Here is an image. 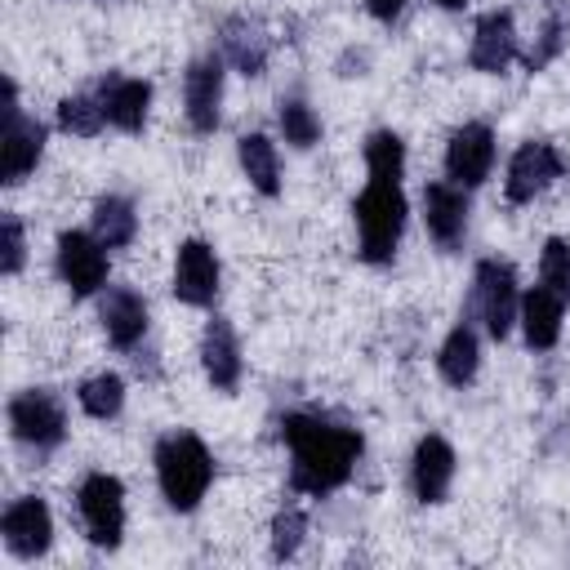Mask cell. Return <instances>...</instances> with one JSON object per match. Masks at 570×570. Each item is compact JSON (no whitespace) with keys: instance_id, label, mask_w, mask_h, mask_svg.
Masks as SVG:
<instances>
[{"instance_id":"cell-32","label":"cell","mask_w":570,"mask_h":570,"mask_svg":"<svg viewBox=\"0 0 570 570\" xmlns=\"http://www.w3.org/2000/svg\"><path fill=\"white\" fill-rule=\"evenodd\" d=\"M365 9H370L379 22H392V18L405 9V0H365Z\"/></svg>"},{"instance_id":"cell-2","label":"cell","mask_w":570,"mask_h":570,"mask_svg":"<svg viewBox=\"0 0 570 570\" xmlns=\"http://www.w3.org/2000/svg\"><path fill=\"white\" fill-rule=\"evenodd\" d=\"M156 481H160V494L169 499L174 512H191L205 499L209 481H214V459H209L205 441L191 436V432L160 436V445H156Z\"/></svg>"},{"instance_id":"cell-20","label":"cell","mask_w":570,"mask_h":570,"mask_svg":"<svg viewBox=\"0 0 570 570\" xmlns=\"http://www.w3.org/2000/svg\"><path fill=\"white\" fill-rule=\"evenodd\" d=\"M102 330H107V338L116 347H134L147 334V303H142V294H134L125 285L111 289L107 303H102Z\"/></svg>"},{"instance_id":"cell-27","label":"cell","mask_w":570,"mask_h":570,"mask_svg":"<svg viewBox=\"0 0 570 570\" xmlns=\"http://www.w3.org/2000/svg\"><path fill=\"white\" fill-rule=\"evenodd\" d=\"M281 134L294 147H312L321 138V120H316V111L303 98H285L281 102Z\"/></svg>"},{"instance_id":"cell-3","label":"cell","mask_w":570,"mask_h":570,"mask_svg":"<svg viewBox=\"0 0 570 570\" xmlns=\"http://www.w3.org/2000/svg\"><path fill=\"white\" fill-rule=\"evenodd\" d=\"M356 214V232H361V258L365 263H392L396 240L405 232V196H401V178L387 174H370L365 191L352 205Z\"/></svg>"},{"instance_id":"cell-13","label":"cell","mask_w":570,"mask_h":570,"mask_svg":"<svg viewBox=\"0 0 570 570\" xmlns=\"http://www.w3.org/2000/svg\"><path fill=\"white\" fill-rule=\"evenodd\" d=\"M174 294L187 307H205L218 294V258L205 240H183L174 263Z\"/></svg>"},{"instance_id":"cell-7","label":"cell","mask_w":570,"mask_h":570,"mask_svg":"<svg viewBox=\"0 0 570 570\" xmlns=\"http://www.w3.org/2000/svg\"><path fill=\"white\" fill-rule=\"evenodd\" d=\"M45 151V125L22 116L18 107V85L9 80V102H4V142H0V178L22 183Z\"/></svg>"},{"instance_id":"cell-22","label":"cell","mask_w":570,"mask_h":570,"mask_svg":"<svg viewBox=\"0 0 570 570\" xmlns=\"http://www.w3.org/2000/svg\"><path fill=\"white\" fill-rule=\"evenodd\" d=\"M476 365H481V347H476L472 325H454V330L445 334V343H441V356H436L441 379L454 383V387H463V383L476 379Z\"/></svg>"},{"instance_id":"cell-19","label":"cell","mask_w":570,"mask_h":570,"mask_svg":"<svg viewBox=\"0 0 570 570\" xmlns=\"http://www.w3.org/2000/svg\"><path fill=\"white\" fill-rule=\"evenodd\" d=\"M561 312H566V298L548 285H534L521 298V330H525V343L534 352H548L561 338Z\"/></svg>"},{"instance_id":"cell-8","label":"cell","mask_w":570,"mask_h":570,"mask_svg":"<svg viewBox=\"0 0 570 570\" xmlns=\"http://www.w3.org/2000/svg\"><path fill=\"white\" fill-rule=\"evenodd\" d=\"M566 174V156L552 147V142H521L517 151H512V160H508V178H503V191H508V200L512 205H525V200H534L552 178H561Z\"/></svg>"},{"instance_id":"cell-5","label":"cell","mask_w":570,"mask_h":570,"mask_svg":"<svg viewBox=\"0 0 570 570\" xmlns=\"http://www.w3.org/2000/svg\"><path fill=\"white\" fill-rule=\"evenodd\" d=\"M80 521H85V534L89 543L98 548H120V534H125V485L111 476V472H89L80 481Z\"/></svg>"},{"instance_id":"cell-10","label":"cell","mask_w":570,"mask_h":570,"mask_svg":"<svg viewBox=\"0 0 570 570\" xmlns=\"http://www.w3.org/2000/svg\"><path fill=\"white\" fill-rule=\"evenodd\" d=\"M0 530H4L9 552H13V557H27V561H31V557H45L49 543H53V517H49L45 499H36V494L13 499V503L4 508V517H0Z\"/></svg>"},{"instance_id":"cell-1","label":"cell","mask_w":570,"mask_h":570,"mask_svg":"<svg viewBox=\"0 0 570 570\" xmlns=\"http://www.w3.org/2000/svg\"><path fill=\"white\" fill-rule=\"evenodd\" d=\"M281 436L289 445V485L298 494H330L338 490L356 459H361V432L334 428L316 414H285Z\"/></svg>"},{"instance_id":"cell-23","label":"cell","mask_w":570,"mask_h":570,"mask_svg":"<svg viewBox=\"0 0 570 570\" xmlns=\"http://www.w3.org/2000/svg\"><path fill=\"white\" fill-rule=\"evenodd\" d=\"M236 151H240V169H245V178H249L263 196H276V191H281V160H276L272 138H267V134H245Z\"/></svg>"},{"instance_id":"cell-21","label":"cell","mask_w":570,"mask_h":570,"mask_svg":"<svg viewBox=\"0 0 570 570\" xmlns=\"http://www.w3.org/2000/svg\"><path fill=\"white\" fill-rule=\"evenodd\" d=\"M218 45H223V58H227L236 71H245V76H258V71L267 67V36H263L258 22H249V18H227Z\"/></svg>"},{"instance_id":"cell-17","label":"cell","mask_w":570,"mask_h":570,"mask_svg":"<svg viewBox=\"0 0 570 570\" xmlns=\"http://www.w3.org/2000/svg\"><path fill=\"white\" fill-rule=\"evenodd\" d=\"M102 116L107 125L125 129V134H138L147 125V107H151V85L147 80H134V76H111L102 80Z\"/></svg>"},{"instance_id":"cell-12","label":"cell","mask_w":570,"mask_h":570,"mask_svg":"<svg viewBox=\"0 0 570 570\" xmlns=\"http://www.w3.org/2000/svg\"><path fill=\"white\" fill-rule=\"evenodd\" d=\"M490 165H494V134H490V125L472 120V125H463V129L450 134V142H445V174L459 187L485 183Z\"/></svg>"},{"instance_id":"cell-25","label":"cell","mask_w":570,"mask_h":570,"mask_svg":"<svg viewBox=\"0 0 570 570\" xmlns=\"http://www.w3.org/2000/svg\"><path fill=\"white\" fill-rule=\"evenodd\" d=\"M76 396H80V410L89 419H116L125 405V383H120V374H94L80 383Z\"/></svg>"},{"instance_id":"cell-16","label":"cell","mask_w":570,"mask_h":570,"mask_svg":"<svg viewBox=\"0 0 570 570\" xmlns=\"http://www.w3.org/2000/svg\"><path fill=\"white\" fill-rule=\"evenodd\" d=\"M423 218L441 249H454L468 227V196L459 183H428L423 187Z\"/></svg>"},{"instance_id":"cell-30","label":"cell","mask_w":570,"mask_h":570,"mask_svg":"<svg viewBox=\"0 0 570 570\" xmlns=\"http://www.w3.org/2000/svg\"><path fill=\"white\" fill-rule=\"evenodd\" d=\"M0 236H4V254H0V272H4V276H13V272L22 267V258H27V240H22V223H18L13 214H4V218H0Z\"/></svg>"},{"instance_id":"cell-29","label":"cell","mask_w":570,"mask_h":570,"mask_svg":"<svg viewBox=\"0 0 570 570\" xmlns=\"http://www.w3.org/2000/svg\"><path fill=\"white\" fill-rule=\"evenodd\" d=\"M303 534H307V517H303V508H281L276 521H272V557H276V561L294 557L298 543H303Z\"/></svg>"},{"instance_id":"cell-11","label":"cell","mask_w":570,"mask_h":570,"mask_svg":"<svg viewBox=\"0 0 570 570\" xmlns=\"http://www.w3.org/2000/svg\"><path fill=\"white\" fill-rule=\"evenodd\" d=\"M218 102H223V58H196L183 76V107H187V125L196 134H214L218 129Z\"/></svg>"},{"instance_id":"cell-4","label":"cell","mask_w":570,"mask_h":570,"mask_svg":"<svg viewBox=\"0 0 570 570\" xmlns=\"http://www.w3.org/2000/svg\"><path fill=\"white\" fill-rule=\"evenodd\" d=\"M472 307L476 316L485 321V334L499 343L512 334V321L521 312V298H517V272L503 263V258H481L476 263V276H472Z\"/></svg>"},{"instance_id":"cell-24","label":"cell","mask_w":570,"mask_h":570,"mask_svg":"<svg viewBox=\"0 0 570 570\" xmlns=\"http://www.w3.org/2000/svg\"><path fill=\"white\" fill-rule=\"evenodd\" d=\"M134 232H138V214H134V205H129L125 196H102V200L94 205V236H98L107 249L129 245Z\"/></svg>"},{"instance_id":"cell-33","label":"cell","mask_w":570,"mask_h":570,"mask_svg":"<svg viewBox=\"0 0 570 570\" xmlns=\"http://www.w3.org/2000/svg\"><path fill=\"white\" fill-rule=\"evenodd\" d=\"M441 4H445V9H463L468 0H441Z\"/></svg>"},{"instance_id":"cell-6","label":"cell","mask_w":570,"mask_h":570,"mask_svg":"<svg viewBox=\"0 0 570 570\" xmlns=\"http://www.w3.org/2000/svg\"><path fill=\"white\" fill-rule=\"evenodd\" d=\"M9 428L22 445H36V450H53L62 436H67V414H62V401L45 387H27L9 401Z\"/></svg>"},{"instance_id":"cell-14","label":"cell","mask_w":570,"mask_h":570,"mask_svg":"<svg viewBox=\"0 0 570 570\" xmlns=\"http://www.w3.org/2000/svg\"><path fill=\"white\" fill-rule=\"evenodd\" d=\"M517 58V27H512V13L508 9H490L476 18V31H472V49H468V62L485 76H499L508 62Z\"/></svg>"},{"instance_id":"cell-28","label":"cell","mask_w":570,"mask_h":570,"mask_svg":"<svg viewBox=\"0 0 570 570\" xmlns=\"http://www.w3.org/2000/svg\"><path fill=\"white\" fill-rule=\"evenodd\" d=\"M539 281L548 289H557L561 298H570V240L552 236L543 240V254H539Z\"/></svg>"},{"instance_id":"cell-9","label":"cell","mask_w":570,"mask_h":570,"mask_svg":"<svg viewBox=\"0 0 570 570\" xmlns=\"http://www.w3.org/2000/svg\"><path fill=\"white\" fill-rule=\"evenodd\" d=\"M107 245L89 232H62L58 236V276L76 298H89L94 289L107 285Z\"/></svg>"},{"instance_id":"cell-31","label":"cell","mask_w":570,"mask_h":570,"mask_svg":"<svg viewBox=\"0 0 570 570\" xmlns=\"http://www.w3.org/2000/svg\"><path fill=\"white\" fill-rule=\"evenodd\" d=\"M561 45H566V22H561V18H548L543 40H539V49L525 58V67H530V71H539L543 62H552V58H557V49H561Z\"/></svg>"},{"instance_id":"cell-15","label":"cell","mask_w":570,"mask_h":570,"mask_svg":"<svg viewBox=\"0 0 570 570\" xmlns=\"http://www.w3.org/2000/svg\"><path fill=\"white\" fill-rule=\"evenodd\" d=\"M454 481V445L445 436H423L410 459V485L419 503H441Z\"/></svg>"},{"instance_id":"cell-26","label":"cell","mask_w":570,"mask_h":570,"mask_svg":"<svg viewBox=\"0 0 570 570\" xmlns=\"http://www.w3.org/2000/svg\"><path fill=\"white\" fill-rule=\"evenodd\" d=\"M102 102L98 98H89V94H71V98H62L58 102V125L67 129V134H80V138H94L98 129H102Z\"/></svg>"},{"instance_id":"cell-18","label":"cell","mask_w":570,"mask_h":570,"mask_svg":"<svg viewBox=\"0 0 570 570\" xmlns=\"http://www.w3.org/2000/svg\"><path fill=\"white\" fill-rule=\"evenodd\" d=\"M200 365H205V379L223 392H232L240 383V343L223 316H214L200 334Z\"/></svg>"}]
</instances>
